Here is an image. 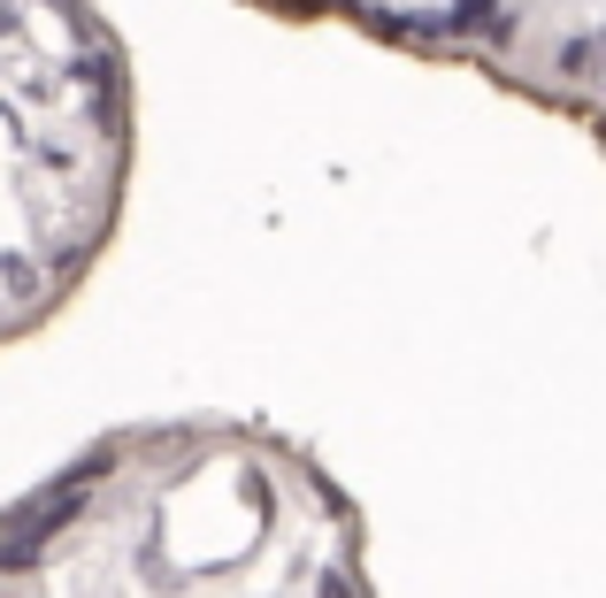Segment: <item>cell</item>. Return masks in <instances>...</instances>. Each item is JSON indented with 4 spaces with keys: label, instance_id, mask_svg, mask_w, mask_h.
Segmentation results:
<instances>
[{
    "label": "cell",
    "instance_id": "cell-1",
    "mask_svg": "<svg viewBox=\"0 0 606 598\" xmlns=\"http://www.w3.org/2000/svg\"><path fill=\"white\" fill-rule=\"evenodd\" d=\"M0 598H369L361 522L300 446L116 438L0 514Z\"/></svg>",
    "mask_w": 606,
    "mask_h": 598
},
{
    "label": "cell",
    "instance_id": "cell-2",
    "mask_svg": "<svg viewBox=\"0 0 606 598\" xmlns=\"http://www.w3.org/2000/svg\"><path fill=\"white\" fill-rule=\"evenodd\" d=\"M124 70L85 0H0V345L116 223Z\"/></svg>",
    "mask_w": 606,
    "mask_h": 598
}]
</instances>
